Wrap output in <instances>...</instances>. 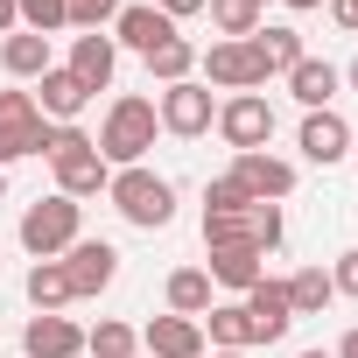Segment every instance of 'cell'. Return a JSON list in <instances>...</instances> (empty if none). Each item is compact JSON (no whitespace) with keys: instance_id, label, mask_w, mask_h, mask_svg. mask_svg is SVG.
<instances>
[{"instance_id":"5b68a950","label":"cell","mask_w":358,"mask_h":358,"mask_svg":"<svg viewBox=\"0 0 358 358\" xmlns=\"http://www.w3.org/2000/svg\"><path fill=\"white\" fill-rule=\"evenodd\" d=\"M50 134L57 127L36 113L29 92H0V169L22 162V155H50Z\"/></svg>"},{"instance_id":"ba28073f","label":"cell","mask_w":358,"mask_h":358,"mask_svg":"<svg viewBox=\"0 0 358 358\" xmlns=\"http://www.w3.org/2000/svg\"><path fill=\"white\" fill-rule=\"evenodd\" d=\"M225 176H232L253 204H281V197L295 190V162H281V155H267V148H260V155H239Z\"/></svg>"},{"instance_id":"4dcf8cb0","label":"cell","mask_w":358,"mask_h":358,"mask_svg":"<svg viewBox=\"0 0 358 358\" xmlns=\"http://www.w3.org/2000/svg\"><path fill=\"white\" fill-rule=\"evenodd\" d=\"M15 15H22V29L50 36V29H64V0H15Z\"/></svg>"},{"instance_id":"ac0fdd59","label":"cell","mask_w":358,"mask_h":358,"mask_svg":"<svg viewBox=\"0 0 358 358\" xmlns=\"http://www.w3.org/2000/svg\"><path fill=\"white\" fill-rule=\"evenodd\" d=\"M204 274H211V288H232V295H246L253 281H267V253H253V246H218Z\"/></svg>"},{"instance_id":"9c48e42d","label":"cell","mask_w":358,"mask_h":358,"mask_svg":"<svg viewBox=\"0 0 358 358\" xmlns=\"http://www.w3.org/2000/svg\"><path fill=\"white\" fill-rule=\"evenodd\" d=\"M246 323H253V344H281L288 323H295V302H288V281H253L246 295Z\"/></svg>"},{"instance_id":"8fae6325","label":"cell","mask_w":358,"mask_h":358,"mask_svg":"<svg viewBox=\"0 0 358 358\" xmlns=\"http://www.w3.org/2000/svg\"><path fill=\"white\" fill-rule=\"evenodd\" d=\"M204 78H211L218 92H260V85H267V71H260L253 43H211V57H204Z\"/></svg>"},{"instance_id":"d590c367","label":"cell","mask_w":358,"mask_h":358,"mask_svg":"<svg viewBox=\"0 0 358 358\" xmlns=\"http://www.w3.org/2000/svg\"><path fill=\"white\" fill-rule=\"evenodd\" d=\"M22 29V15H15V0H0V36H15Z\"/></svg>"},{"instance_id":"ab89813d","label":"cell","mask_w":358,"mask_h":358,"mask_svg":"<svg viewBox=\"0 0 358 358\" xmlns=\"http://www.w3.org/2000/svg\"><path fill=\"white\" fill-rule=\"evenodd\" d=\"M302 358H337V351H302Z\"/></svg>"},{"instance_id":"d6986e66","label":"cell","mask_w":358,"mask_h":358,"mask_svg":"<svg viewBox=\"0 0 358 358\" xmlns=\"http://www.w3.org/2000/svg\"><path fill=\"white\" fill-rule=\"evenodd\" d=\"M22 344H29V358H78L85 351V330L71 316H29Z\"/></svg>"},{"instance_id":"e0dca14e","label":"cell","mask_w":358,"mask_h":358,"mask_svg":"<svg viewBox=\"0 0 358 358\" xmlns=\"http://www.w3.org/2000/svg\"><path fill=\"white\" fill-rule=\"evenodd\" d=\"M246 43H253V57H260L267 78H274V71H295V64L309 57V50H302V29H288V22H260Z\"/></svg>"},{"instance_id":"7402d4cb","label":"cell","mask_w":358,"mask_h":358,"mask_svg":"<svg viewBox=\"0 0 358 358\" xmlns=\"http://www.w3.org/2000/svg\"><path fill=\"white\" fill-rule=\"evenodd\" d=\"M197 323L211 330V344H218V351H246V344H253V323H246V302H211V309H204Z\"/></svg>"},{"instance_id":"d4e9b609","label":"cell","mask_w":358,"mask_h":358,"mask_svg":"<svg viewBox=\"0 0 358 358\" xmlns=\"http://www.w3.org/2000/svg\"><path fill=\"white\" fill-rule=\"evenodd\" d=\"M190 71H197V43L190 36H169V43L148 50V78H162V85H183Z\"/></svg>"},{"instance_id":"f546056e","label":"cell","mask_w":358,"mask_h":358,"mask_svg":"<svg viewBox=\"0 0 358 358\" xmlns=\"http://www.w3.org/2000/svg\"><path fill=\"white\" fill-rule=\"evenodd\" d=\"M113 15H120V0H64V29H85V36H99Z\"/></svg>"},{"instance_id":"836d02e7","label":"cell","mask_w":358,"mask_h":358,"mask_svg":"<svg viewBox=\"0 0 358 358\" xmlns=\"http://www.w3.org/2000/svg\"><path fill=\"white\" fill-rule=\"evenodd\" d=\"M330 22H337L344 36H358V0H330Z\"/></svg>"},{"instance_id":"60d3db41","label":"cell","mask_w":358,"mask_h":358,"mask_svg":"<svg viewBox=\"0 0 358 358\" xmlns=\"http://www.w3.org/2000/svg\"><path fill=\"white\" fill-rule=\"evenodd\" d=\"M211 358H246V351H211Z\"/></svg>"},{"instance_id":"74e56055","label":"cell","mask_w":358,"mask_h":358,"mask_svg":"<svg viewBox=\"0 0 358 358\" xmlns=\"http://www.w3.org/2000/svg\"><path fill=\"white\" fill-rule=\"evenodd\" d=\"M344 85H351V92H358V57H351V64H344Z\"/></svg>"},{"instance_id":"f1b7e54d","label":"cell","mask_w":358,"mask_h":358,"mask_svg":"<svg viewBox=\"0 0 358 358\" xmlns=\"http://www.w3.org/2000/svg\"><path fill=\"white\" fill-rule=\"evenodd\" d=\"M85 351H92V358H134V351H141V330H127V323L106 316V323L85 337Z\"/></svg>"},{"instance_id":"ffe728a7","label":"cell","mask_w":358,"mask_h":358,"mask_svg":"<svg viewBox=\"0 0 358 358\" xmlns=\"http://www.w3.org/2000/svg\"><path fill=\"white\" fill-rule=\"evenodd\" d=\"M337 85H344V71H337V64H323V57H302V64L288 71V92H295L309 113H323V106L337 99Z\"/></svg>"},{"instance_id":"44dd1931","label":"cell","mask_w":358,"mask_h":358,"mask_svg":"<svg viewBox=\"0 0 358 358\" xmlns=\"http://www.w3.org/2000/svg\"><path fill=\"white\" fill-rule=\"evenodd\" d=\"M0 71H8V78H43L50 71V36H36V29L0 36Z\"/></svg>"},{"instance_id":"4fadbf2b","label":"cell","mask_w":358,"mask_h":358,"mask_svg":"<svg viewBox=\"0 0 358 358\" xmlns=\"http://www.w3.org/2000/svg\"><path fill=\"white\" fill-rule=\"evenodd\" d=\"M141 351L148 358H204V323L197 316H155L141 330Z\"/></svg>"},{"instance_id":"484cf974","label":"cell","mask_w":358,"mask_h":358,"mask_svg":"<svg viewBox=\"0 0 358 358\" xmlns=\"http://www.w3.org/2000/svg\"><path fill=\"white\" fill-rule=\"evenodd\" d=\"M211 309V274L204 267H176L169 274V316H204Z\"/></svg>"},{"instance_id":"2e32d148","label":"cell","mask_w":358,"mask_h":358,"mask_svg":"<svg viewBox=\"0 0 358 358\" xmlns=\"http://www.w3.org/2000/svg\"><path fill=\"white\" fill-rule=\"evenodd\" d=\"M64 71H71L85 92H106V85H113V71H120V50H113V36H78Z\"/></svg>"},{"instance_id":"cb8c5ba5","label":"cell","mask_w":358,"mask_h":358,"mask_svg":"<svg viewBox=\"0 0 358 358\" xmlns=\"http://www.w3.org/2000/svg\"><path fill=\"white\" fill-rule=\"evenodd\" d=\"M204 8H211V29H225V43H246L267 22V0H204Z\"/></svg>"},{"instance_id":"30bf717a","label":"cell","mask_w":358,"mask_h":358,"mask_svg":"<svg viewBox=\"0 0 358 358\" xmlns=\"http://www.w3.org/2000/svg\"><path fill=\"white\" fill-rule=\"evenodd\" d=\"M64 274H71V302H78V295H106L113 274H120V253H113L106 239H78V246L64 253Z\"/></svg>"},{"instance_id":"603a6c76","label":"cell","mask_w":358,"mask_h":358,"mask_svg":"<svg viewBox=\"0 0 358 358\" xmlns=\"http://www.w3.org/2000/svg\"><path fill=\"white\" fill-rule=\"evenodd\" d=\"M29 302H36V316H57V309L71 302V274H64V260H36V267H29Z\"/></svg>"},{"instance_id":"5bb4252c","label":"cell","mask_w":358,"mask_h":358,"mask_svg":"<svg viewBox=\"0 0 358 358\" xmlns=\"http://www.w3.org/2000/svg\"><path fill=\"white\" fill-rule=\"evenodd\" d=\"M169 36H176V22L155 8V0H148V8H120V15H113V50H141V57H148V50L169 43Z\"/></svg>"},{"instance_id":"277c9868","label":"cell","mask_w":358,"mask_h":358,"mask_svg":"<svg viewBox=\"0 0 358 358\" xmlns=\"http://www.w3.org/2000/svg\"><path fill=\"white\" fill-rule=\"evenodd\" d=\"M78 197H36L29 211H22V246L36 253V260H57V253H71L85 232H78Z\"/></svg>"},{"instance_id":"52a82bcc","label":"cell","mask_w":358,"mask_h":358,"mask_svg":"<svg viewBox=\"0 0 358 358\" xmlns=\"http://www.w3.org/2000/svg\"><path fill=\"white\" fill-rule=\"evenodd\" d=\"M218 134H225L232 155H260V148L274 141V106H267L260 92H232V99L218 106Z\"/></svg>"},{"instance_id":"7a4b0ae2","label":"cell","mask_w":358,"mask_h":358,"mask_svg":"<svg viewBox=\"0 0 358 358\" xmlns=\"http://www.w3.org/2000/svg\"><path fill=\"white\" fill-rule=\"evenodd\" d=\"M106 197H113V211H120L127 225H141V232H162V225L176 218V190H169V176H155L148 162H141V169H113Z\"/></svg>"},{"instance_id":"4316f807","label":"cell","mask_w":358,"mask_h":358,"mask_svg":"<svg viewBox=\"0 0 358 358\" xmlns=\"http://www.w3.org/2000/svg\"><path fill=\"white\" fill-rule=\"evenodd\" d=\"M288 302H295V316H323V309L337 302V288H330L323 267H302V274L288 281Z\"/></svg>"},{"instance_id":"83f0119b","label":"cell","mask_w":358,"mask_h":358,"mask_svg":"<svg viewBox=\"0 0 358 358\" xmlns=\"http://www.w3.org/2000/svg\"><path fill=\"white\" fill-rule=\"evenodd\" d=\"M281 232H288V225H281V204H246V246H253V253H274Z\"/></svg>"},{"instance_id":"1f68e13d","label":"cell","mask_w":358,"mask_h":358,"mask_svg":"<svg viewBox=\"0 0 358 358\" xmlns=\"http://www.w3.org/2000/svg\"><path fill=\"white\" fill-rule=\"evenodd\" d=\"M253 197L232 183V176H211V183H204V211H246Z\"/></svg>"},{"instance_id":"b9f144b4","label":"cell","mask_w":358,"mask_h":358,"mask_svg":"<svg viewBox=\"0 0 358 358\" xmlns=\"http://www.w3.org/2000/svg\"><path fill=\"white\" fill-rule=\"evenodd\" d=\"M0 197H8V176H0Z\"/></svg>"},{"instance_id":"8992f818","label":"cell","mask_w":358,"mask_h":358,"mask_svg":"<svg viewBox=\"0 0 358 358\" xmlns=\"http://www.w3.org/2000/svg\"><path fill=\"white\" fill-rule=\"evenodd\" d=\"M155 120H162L176 141H197V134H211V127H218L211 85H197V78H183V85H162V99H155Z\"/></svg>"},{"instance_id":"e575fe53","label":"cell","mask_w":358,"mask_h":358,"mask_svg":"<svg viewBox=\"0 0 358 358\" xmlns=\"http://www.w3.org/2000/svg\"><path fill=\"white\" fill-rule=\"evenodd\" d=\"M155 8H162L169 22H183V15H197V8H204V0H155Z\"/></svg>"},{"instance_id":"7bdbcfd3","label":"cell","mask_w":358,"mask_h":358,"mask_svg":"<svg viewBox=\"0 0 358 358\" xmlns=\"http://www.w3.org/2000/svg\"><path fill=\"white\" fill-rule=\"evenodd\" d=\"M351 162H358V141H351Z\"/></svg>"},{"instance_id":"f35d334b","label":"cell","mask_w":358,"mask_h":358,"mask_svg":"<svg viewBox=\"0 0 358 358\" xmlns=\"http://www.w3.org/2000/svg\"><path fill=\"white\" fill-rule=\"evenodd\" d=\"M288 8H295V15H302V8H323V0H288Z\"/></svg>"},{"instance_id":"d6a6232c","label":"cell","mask_w":358,"mask_h":358,"mask_svg":"<svg viewBox=\"0 0 358 358\" xmlns=\"http://www.w3.org/2000/svg\"><path fill=\"white\" fill-rule=\"evenodd\" d=\"M330 288L358 302V253H337V267H330Z\"/></svg>"},{"instance_id":"9a60e30c","label":"cell","mask_w":358,"mask_h":358,"mask_svg":"<svg viewBox=\"0 0 358 358\" xmlns=\"http://www.w3.org/2000/svg\"><path fill=\"white\" fill-rule=\"evenodd\" d=\"M295 148H302V155H309L316 169H330V162H344V155H351V127H344V120H337V113L323 106V113H309V120H302Z\"/></svg>"},{"instance_id":"6da1fadb","label":"cell","mask_w":358,"mask_h":358,"mask_svg":"<svg viewBox=\"0 0 358 358\" xmlns=\"http://www.w3.org/2000/svg\"><path fill=\"white\" fill-rule=\"evenodd\" d=\"M155 99H113V113H106V127H99V155H106V169H141L148 162V148H155Z\"/></svg>"},{"instance_id":"8d00e7d4","label":"cell","mask_w":358,"mask_h":358,"mask_svg":"<svg viewBox=\"0 0 358 358\" xmlns=\"http://www.w3.org/2000/svg\"><path fill=\"white\" fill-rule=\"evenodd\" d=\"M337 358H358V330H344V344H337Z\"/></svg>"},{"instance_id":"3957f363","label":"cell","mask_w":358,"mask_h":358,"mask_svg":"<svg viewBox=\"0 0 358 358\" xmlns=\"http://www.w3.org/2000/svg\"><path fill=\"white\" fill-rule=\"evenodd\" d=\"M50 169H57V197H99L113 183V169H106V155L92 148L85 127H57L50 134Z\"/></svg>"},{"instance_id":"7c38bea8","label":"cell","mask_w":358,"mask_h":358,"mask_svg":"<svg viewBox=\"0 0 358 358\" xmlns=\"http://www.w3.org/2000/svg\"><path fill=\"white\" fill-rule=\"evenodd\" d=\"M29 99H36V113H43L50 127H71V120H78V113L92 106V92H85V85H78L71 71H57V64H50V71L36 78V92H29Z\"/></svg>"}]
</instances>
